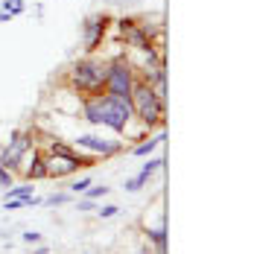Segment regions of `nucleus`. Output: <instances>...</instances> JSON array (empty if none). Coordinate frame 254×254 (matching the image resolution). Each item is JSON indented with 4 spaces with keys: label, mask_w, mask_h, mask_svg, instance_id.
<instances>
[{
    "label": "nucleus",
    "mask_w": 254,
    "mask_h": 254,
    "mask_svg": "<svg viewBox=\"0 0 254 254\" xmlns=\"http://www.w3.org/2000/svg\"><path fill=\"white\" fill-rule=\"evenodd\" d=\"M131 111H134V120L140 123V128L146 134H152L155 128L164 126V117H167V100H161L152 88L143 82V79H134L131 85Z\"/></svg>",
    "instance_id": "3"
},
{
    "label": "nucleus",
    "mask_w": 254,
    "mask_h": 254,
    "mask_svg": "<svg viewBox=\"0 0 254 254\" xmlns=\"http://www.w3.org/2000/svg\"><path fill=\"white\" fill-rule=\"evenodd\" d=\"M44 152L50 155V158L70 161V164H76L79 170H91V167H97V164H100V158H97V155L82 152V149H76L73 143L59 140V137H47V140H44Z\"/></svg>",
    "instance_id": "7"
},
{
    "label": "nucleus",
    "mask_w": 254,
    "mask_h": 254,
    "mask_svg": "<svg viewBox=\"0 0 254 254\" xmlns=\"http://www.w3.org/2000/svg\"><path fill=\"white\" fill-rule=\"evenodd\" d=\"M79 173L76 164H70V161H62V158H50L47 155V178H67Z\"/></svg>",
    "instance_id": "12"
},
{
    "label": "nucleus",
    "mask_w": 254,
    "mask_h": 254,
    "mask_svg": "<svg viewBox=\"0 0 254 254\" xmlns=\"http://www.w3.org/2000/svg\"><path fill=\"white\" fill-rule=\"evenodd\" d=\"M79 111H82V120H88L91 126H105L114 134H128V126L134 123L128 97H111V94L79 97Z\"/></svg>",
    "instance_id": "1"
},
{
    "label": "nucleus",
    "mask_w": 254,
    "mask_h": 254,
    "mask_svg": "<svg viewBox=\"0 0 254 254\" xmlns=\"http://www.w3.org/2000/svg\"><path fill=\"white\" fill-rule=\"evenodd\" d=\"M91 184H94V178L91 176H82V178H76V181H70V196H82Z\"/></svg>",
    "instance_id": "16"
},
{
    "label": "nucleus",
    "mask_w": 254,
    "mask_h": 254,
    "mask_svg": "<svg viewBox=\"0 0 254 254\" xmlns=\"http://www.w3.org/2000/svg\"><path fill=\"white\" fill-rule=\"evenodd\" d=\"M161 143H164V131L146 134V137H140V143L131 146V155H134V158H149V155H155L161 149Z\"/></svg>",
    "instance_id": "11"
},
{
    "label": "nucleus",
    "mask_w": 254,
    "mask_h": 254,
    "mask_svg": "<svg viewBox=\"0 0 254 254\" xmlns=\"http://www.w3.org/2000/svg\"><path fill=\"white\" fill-rule=\"evenodd\" d=\"M3 12H9L12 18H18V15H24V9H26V3L24 0H3V6H0Z\"/></svg>",
    "instance_id": "15"
},
{
    "label": "nucleus",
    "mask_w": 254,
    "mask_h": 254,
    "mask_svg": "<svg viewBox=\"0 0 254 254\" xmlns=\"http://www.w3.org/2000/svg\"><path fill=\"white\" fill-rule=\"evenodd\" d=\"M73 146L82 149V152H88V155H97L102 161L123 152V140H111V137H100V134H76L73 137Z\"/></svg>",
    "instance_id": "8"
},
{
    "label": "nucleus",
    "mask_w": 254,
    "mask_h": 254,
    "mask_svg": "<svg viewBox=\"0 0 254 254\" xmlns=\"http://www.w3.org/2000/svg\"><path fill=\"white\" fill-rule=\"evenodd\" d=\"M21 240H24L26 246H38V243H41V234H38V231H24Z\"/></svg>",
    "instance_id": "19"
},
{
    "label": "nucleus",
    "mask_w": 254,
    "mask_h": 254,
    "mask_svg": "<svg viewBox=\"0 0 254 254\" xmlns=\"http://www.w3.org/2000/svg\"><path fill=\"white\" fill-rule=\"evenodd\" d=\"M35 146V128H15L9 134V143H0V164L15 176L24 170V158Z\"/></svg>",
    "instance_id": "5"
},
{
    "label": "nucleus",
    "mask_w": 254,
    "mask_h": 254,
    "mask_svg": "<svg viewBox=\"0 0 254 254\" xmlns=\"http://www.w3.org/2000/svg\"><path fill=\"white\" fill-rule=\"evenodd\" d=\"M100 219H114L117 213H120V207L117 204H97V210H94Z\"/></svg>",
    "instance_id": "17"
},
{
    "label": "nucleus",
    "mask_w": 254,
    "mask_h": 254,
    "mask_svg": "<svg viewBox=\"0 0 254 254\" xmlns=\"http://www.w3.org/2000/svg\"><path fill=\"white\" fill-rule=\"evenodd\" d=\"M24 181H44L47 178V152L41 149V146H32L29 155L24 158Z\"/></svg>",
    "instance_id": "9"
},
{
    "label": "nucleus",
    "mask_w": 254,
    "mask_h": 254,
    "mask_svg": "<svg viewBox=\"0 0 254 254\" xmlns=\"http://www.w3.org/2000/svg\"><path fill=\"white\" fill-rule=\"evenodd\" d=\"M76 210H97V202H91V199L82 196V199L76 202Z\"/></svg>",
    "instance_id": "20"
},
{
    "label": "nucleus",
    "mask_w": 254,
    "mask_h": 254,
    "mask_svg": "<svg viewBox=\"0 0 254 254\" xmlns=\"http://www.w3.org/2000/svg\"><path fill=\"white\" fill-rule=\"evenodd\" d=\"M137 254H155V252L149 249V243H146V246H140V252H137Z\"/></svg>",
    "instance_id": "23"
},
{
    "label": "nucleus",
    "mask_w": 254,
    "mask_h": 254,
    "mask_svg": "<svg viewBox=\"0 0 254 254\" xmlns=\"http://www.w3.org/2000/svg\"><path fill=\"white\" fill-rule=\"evenodd\" d=\"M9 21H12V15H9V12H3V9H0V24H9Z\"/></svg>",
    "instance_id": "21"
},
{
    "label": "nucleus",
    "mask_w": 254,
    "mask_h": 254,
    "mask_svg": "<svg viewBox=\"0 0 254 254\" xmlns=\"http://www.w3.org/2000/svg\"><path fill=\"white\" fill-rule=\"evenodd\" d=\"M137 79L134 62L126 53H117L114 59H108V70H105V94L111 97H131V85Z\"/></svg>",
    "instance_id": "4"
},
{
    "label": "nucleus",
    "mask_w": 254,
    "mask_h": 254,
    "mask_svg": "<svg viewBox=\"0 0 254 254\" xmlns=\"http://www.w3.org/2000/svg\"><path fill=\"white\" fill-rule=\"evenodd\" d=\"M108 193H111V187H105V184H97V187H94V184H91L82 196H85V199H91V202H100V199H105Z\"/></svg>",
    "instance_id": "14"
},
{
    "label": "nucleus",
    "mask_w": 254,
    "mask_h": 254,
    "mask_svg": "<svg viewBox=\"0 0 254 254\" xmlns=\"http://www.w3.org/2000/svg\"><path fill=\"white\" fill-rule=\"evenodd\" d=\"M105 70H108V59H97L91 53L70 64V70L64 73V82L73 97H100L105 94Z\"/></svg>",
    "instance_id": "2"
},
{
    "label": "nucleus",
    "mask_w": 254,
    "mask_h": 254,
    "mask_svg": "<svg viewBox=\"0 0 254 254\" xmlns=\"http://www.w3.org/2000/svg\"><path fill=\"white\" fill-rule=\"evenodd\" d=\"M32 190H35V187H32V181H24V184H12V187L6 190V199H26V196H35Z\"/></svg>",
    "instance_id": "13"
},
{
    "label": "nucleus",
    "mask_w": 254,
    "mask_h": 254,
    "mask_svg": "<svg viewBox=\"0 0 254 254\" xmlns=\"http://www.w3.org/2000/svg\"><path fill=\"white\" fill-rule=\"evenodd\" d=\"M108 29H111V15H108V12L88 15V18L82 21L79 35H82V50H85V56H91V53L100 50L102 41H105V35H108Z\"/></svg>",
    "instance_id": "6"
},
{
    "label": "nucleus",
    "mask_w": 254,
    "mask_h": 254,
    "mask_svg": "<svg viewBox=\"0 0 254 254\" xmlns=\"http://www.w3.org/2000/svg\"><path fill=\"white\" fill-rule=\"evenodd\" d=\"M32 254H50V249H47V246H41V243H38V249H32Z\"/></svg>",
    "instance_id": "22"
},
{
    "label": "nucleus",
    "mask_w": 254,
    "mask_h": 254,
    "mask_svg": "<svg viewBox=\"0 0 254 254\" xmlns=\"http://www.w3.org/2000/svg\"><path fill=\"white\" fill-rule=\"evenodd\" d=\"M123 41H126V47H131L134 53H146V50H152V47H158V44H152V41H149V35L140 29V24L131 26L126 35H123Z\"/></svg>",
    "instance_id": "10"
},
{
    "label": "nucleus",
    "mask_w": 254,
    "mask_h": 254,
    "mask_svg": "<svg viewBox=\"0 0 254 254\" xmlns=\"http://www.w3.org/2000/svg\"><path fill=\"white\" fill-rule=\"evenodd\" d=\"M64 202H70V193H50L47 199H41V204H47V207H59Z\"/></svg>",
    "instance_id": "18"
}]
</instances>
